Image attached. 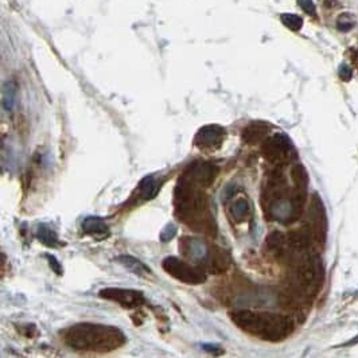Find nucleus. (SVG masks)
Segmentation results:
<instances>
[{
	"mask_svg": "<svg viewBox=\"0 0 358 358\" xmlns=\"http://www.w3.org/2000/svg\"><path fill=\"white\" fill-rule=\"evenodd\" d=\"M175 214L180 221L198 232L214 236L215 222L209 209L208 197L187 179L180 178L174 191Z\"/></svg>",
	"mask_w": 358,
	"mask_h": 358,
	"instance_id": "1",
	"label": "nucleus"
},
{
	"mask_svg": "<svg viewBox=\"0 0 358 358\" xmlns=\"http://www.w3.org/2000/svg\"><path fill=\"white\" fill-rule=\"evenodd\" d=\"M82 230L86 234H92V236H107L108 234V226L104 221L97 217H88L82 221Z\"/></svg>",
	"mask_w": 358,
	"mask_h": 358,
	"instance_id": "15",
	"label": "nucleus"
},
{
	"mask_svg": "<svg viewBox=\"0 0 358 358\" xmlns=\"http://www.w3.org/2000/svg\"><path fill=\"white\" fill-rule=\"evenodd\" d=\"M299 7L309 15H315V4L313 0H298Z\"/></svg>",
	"mask_w": 358,
	"mask_h": 358,
	"instance_id": "20",
	"label": "nucleus"
},
{
	"mask_svg": "<svg viewBox=\"0 0 358 358\" xmlns=\"http://www.w3.org/2000/svg\"><path fill=\"white\" fill-rule=\"evenodd\" d=\"M268 130V125L263 124V123H252L248 127H245L243 131V140L249 144L257 143L267 135Z\"/></svg>",
	"mask_w": 358,
	"mask_h": 358,
	"instance_id": "14",
	"label": "nucleus"
},
{
	"mask_svg": "<svg viewBox=\"0 0 358 358\" xmlns=\"http://www.w3.org/2000/svg\"><path fill=\"white\" fill-rule=\"evenodd\" d=\"M339 75H341V78L345 81L350 80V77H352V70L350 68L346 65L341 66V69H339Z\"/></svg>",
	"mask_w": 358,
	"mask_h": 358,
	"instance_id": "23",
	"label": "nucleus"
},
{
	"mask_svg": "<svg viewBox=\"0 0 358 358\" xmlns=\"http://www.w3.org/2000/svg\"><path fill=\"white\" fill-rule=\"evenodd\" d=\"M353 20H343V16L342 18H339L338 22H337V29H338L339 31H343V33H346V31H349L350 29H353Z\"/></svg>",
	"mask_w": 358,
	"mask_h": 358,
	"instance_id": "22",
	"label": "nucleus"
},
{
	"mask_svg": "<svg viewBox=\"0 0 358 358\" xmlns=\"http://www.w3.org/2000/svg\"><path fill=\"white\" fill-rule=\"evenodd\" d=\"M229 213L236 222H245V221H248L252 214V206L249 204L248 199L237 198L230 205Z\"/></svg>",
	"mask_w": 358,
	"mask_h": 358,
	"instance_id": "11",
	"label": "nucleus"
},
{
	"mask_svg": "<svg viewBox=\"0 0 358 358\" xmlns=\"http://www.w3.org/2000/svg\"><path fill=\"white\" fill-rule=\"evenodd\" d=\"M226 131L217 124L205 125L197 132L194 138L195 147L204 151H213L219 148L224 143Z\"/></svg>",
	"mask_w": 358,
	"mask_h": 358,
	"instance_id": "7",
	"label": "nucleus"
},
{
	"mask_svg": "<svg viewBox=\"0 0 358 358\" xmlns=\"http://www.w3.org/2000/svg\"><path fill=\"white\" fill-rule=\"evenodd\" d=\"M159 189L160 187L156 179L152 175H147L145 178L140 180L139 186H138V199H142V201L152 199L159 193Z\"/></svg>",
	"mask_w": 358,
	"mask_h": 358,
	"instance_id": "12",
	"label": "nucleus"
},
{
	"mask_svg": "<svg viewBox=\"0 0 358 358\" xmlns=\"http://www.w3.org/2000/svg\"><path fill=\"white\" fill-rule=\"evenodd\" d=\"M103 299L112 300L114 303L120 304L124 309H135L143 306L145 302L144 295L140 291L136 289H127V288H116V287H109V288L101 289L99 293Z\"/></svg>",
	"mask_w": 358,
	"mask_h": 358,
	"instance_id": "6",
	"label": "nucleus"
},
{
	"mask_svg": "<svg viewBox=\"0 0 358 358\" xmlns=\"http://www.w3.org/2000/svg\"><path fill=\"white\" fill-rule=\"evenodd\" d=\"M230 315L233 323L243 331L269 342L286 339L293 331L292 319L279 314L237 310Z\"/></svg>",
	"mask_w": 358,
	"mask_h": 358,
	"instance_id": "3",
	"label": "nucleus"
},
{
	"mask_svg": "<svg viewBox=\"0 0 358 358\" xmlns=\"http://www.w3.org/2000/svg\"><path fill=\"white\" fill-rule=\"evenodd\" d=\"M117 261H119L123 267L128 269L130 272L132 274L138 275V276H142V278H145L151 274V271L148 269V267L145 265L144 263H142L140 260L135 259L134 256H128V254H121L117 257Z\"/></svg>",
	"mask_w": 358,
	"mask_h": 358,
	"instance_id": "13",
	"label": "nucleus"
},
{
	"mask_svg": "<svg viewBox=\"0 0 358 358\" xmlns=\"http://www.w3.org/2000/svg\"><path fill=\"white\" fill-rule=\"evenodd\" d=\"M163 269L174 279L186 284H201L205 282L204 269L193 267L178 257H166L162 263Z\"/></svg>",
	"mask_w": 358,
	"mask_h": 358,
	"instance_id": "4",
	"label": "nucleus"
},
{
	"mask_svg": "<svg viewBox=\"0 0 358 358\" xmlns=\"http://www.w3.org/2000/svg\"><path fill=\"white\" fill-rule=\"evenodd\" d=\"M175 232H177V228H175L174 224H169L164 226V229L160 232V240L163 243H167L169 240H171L175 236Z\"/></svg>",
	"mask_w": 358,
	"mask_h": 358,
	"instance_id": "19",
	"label": "nucleus"
},
{
	"mask_svg": "<svg viewBox=\"0 0 358 358\" xmlns=\"http://www.w3.org/2000/svg\"><path fill=\"white\" fill-rule=\"evenodd\" d=\"M280 20L286 27H288L289 30L299 31L303 26V19L300 16L295 15V14H282Z\"/></svg>",
	"mask_w": 358,
	"mask_h": 358,
	"instance_id": "18",
	"label": "nucleus"
},
{
	"mask_svg": "<svg viewBox=\"0 0 358 358\" xmlns=\"http://www.w3.org/2000/svg\"><path fill=\"white\" fill-rule=\"evenodd\" d=\"M46 259L49 260L50 268L53 269L55 274L62 275V267H61V264L58 263V260L55 259L54 256H51V254H46Z\"/></svg>",
	"mask_w": 358,
	"mask_h": 358,
	"instance_id": "21",
	"label": "nucleus"
},
{
	"mask_svg": "<svg viewBox=\"0 0 358 358\" xmlns=\"http://www.w3.org/2000/svg\"><path fill=\"white\" fill-rule=\"evenodd\" d=\"M18 86L14 81H7L3 86V107L5 110H11L15 105Z\"/></svg>",
	"mask_w": 358,
	"mask_h": 358,
	"instance_id": "17",
	"label": "nucleus"
},
{
	"mask_svg": "<svg viewBox=\"0 0 358 358\" xmlns=\"http://www.w3.org/2000/svg\"><path fill=\"white\" fill-rule=\"evenodd\" d=\"M180 251L183 252L184 256H187L191 260L206 259L208 256V251L205 248V245L199 240L190 239V237L180 240Z\"/></svg>",
	"mask_w": 358,
	"mask_h": 358,
	"instance_id": "10",
	"label": "nucleus"
},
{
	"mask_svg": "<svg viewBox=\"0 0 358 358\" xmlns=\"http://www.w3.org/2000/svg\"><path fill=\"white\" fill-rule=\"evenodd\" d=\"M64 342L74 350L112 352L125 343L124 333L117 327L99 323H78L62 333Z\"/></svg>",
	"mask_w": 358,
	"mask_h": 358,
	"instance_id": "2",
	"label": "nucleus"
},
{
	"mask_svg": "<svg viewBox=\"0 0 358 358\" xmlns=\"http://www.w3.org/2000/svg\"><path fill=\"white\" fill-rule=\"evenodd\" d=\"M36 237L40 240V243H43L47 247H58L60 245V240L57 237V234L53 229H50L47 225H39L38 230H36Z\"/></svg>",
	"mask_w": 358,
	"mask_h": 358,
	"instance_id": "16",
	"label": "nucleus"
},
{
	"mask_svg": "<svg viewBox=\"0 0 358 358\" xmlns=\"http://www.w3.org/2000/svg\"><path fill=\"white\" fill-rule=\"evenodd\" d=\"M217 174H218V169L214 164L208 162H195L190 164L182 178L187 179L199 187H208L217 178Z\"/></svg>",
	"mask_w": 358,
	"mask_h": 358,
	"instance_id": "8",
	"label": "nucleus"
},
{
	"mask_svg": "<svg viewBox=\"0 0 358 358\" xmlns=\"http://www.w3.org/2000/svg\"><path fill=\"white\" fill-rule=\"evenodd\" d=\"M263 154L271 163L283 164L293 158L292 143L284 134H275L264 142Z\"/></svg>",
	"mask_w": 358,
	"mask_h": 358,
	"instance_id": "5",
	"label": "nucleus"
},
{
	"mask_svg": "<svg viewBox=\"0 0 358 358\" xmlns=\"http://www.w3.org/2000/svg\"><path fill=\"white\" fill-rule=\"evenodd\" d=\"M232 259L230 254L222 248L214 247L206 256V268L210 274H224L230 267Z\"/></svg>",
	"mask_w": 358,
	"mask_h": 358,
	"instance_id": "9",
	"label": "nucleus"
}]
</instances>
